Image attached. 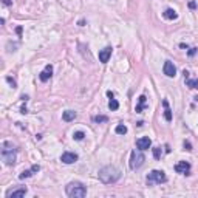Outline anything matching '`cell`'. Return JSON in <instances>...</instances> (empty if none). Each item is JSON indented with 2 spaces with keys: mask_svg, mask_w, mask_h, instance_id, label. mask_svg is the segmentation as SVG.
Returning <instances> with one entry per match:
<instances>
[{
  "mask_svg": "<svg viewBox=\"0 0 198 198\" xmlns=\"http://www.w3.org/2000/svg\"><path fill=\"white\" fill-rule=\"evenodd\" d=\"M121 175H122L121 170L118 167H115V166H105V167H102L99 170V173H98L99 180L104 184H113V183H116V181L121 178Z\"/></svg>",
  "mask_w": 198,
  "mask_h": 198,
  "instance_id": "cell-1",
  "label": "cell"
},
{
  "mask_svg": "<svg viewBox=\"0 0 198 198\" xmlns=\"http://www.w3.org/2000/svg\"><path fill=\"white\" fill-rule=\"evenodd\" d=\"M15 153H17V150H15V147L11 142L5 141L2 144V158H3L5 164H8V166L14 164L15 163Z\"/></svg>",
  "mask_w": 198,
  "mask_h": 198,
  "instance_id": "cell-2",
  "label": "cell"
},
{
  "mask_svg": "<svg viewBox=\"0 0 198 198\" xmlns=\"http://www.w3.org/2000/svg\"><path fill=\"white\" fill-rule=\"evenodd\" d=\"M65 191L70 198H84L87 195V187L81 183H70Z\"/></svg>",
  "mask_w": 198,
  "mask_h": 198,
  "instance_id": "cell-3",
  "label": "cell"
},
{
  "mask_svg": "<svg viewBox=\"0 0 198 198\" xmlns=\"http://www.w3.org/2000/svg\"><path fill=\"white\" fill-rule=\"evenodd\" d=\"M147 186H152V184H161V183H166L167 181V177L163 170H152L147 175Z\"/></svg>",
  "mask_w": 198,
  "mask_h": 198,
  "instance_id": "cell-4",
  "label": "cell"
},
{
  "mask_svg": "<svg viewBox=\"0 0 198 198\" xmlns=\"http://www.w3.org/2000/svg\"><path fill=\"white\" fill-rule=\"evenodd\" d=\"M146 161V156L142 155L141 152H132V156H130V169L132 170H138L142 164Z\"/></svg>",
  "mask_w": 198,
  "mask_h": 198,
  "instance_id": "cell-5",
  "label": "cell"
},
{
  "mask_svg": "<svg viewBox=\"0 0 198 198\" xmlns=\"http://www.w3.org/2000/svg\"><path fill=\"white\" fill-rule=\"evenodd\" d=\"M163 71H164V74L167 76V77H175V74H177V68H175V65H173L170 60H166L164 62Z\"/></svg>",
  "mask_w": 198,
  "mask_h": 198,
  "instance_id": "cell-6",
  "label": "cell"
},
{
  "mask_svg": "<svg viewBox=\"0 0 198 198\" xmlns=\"http://www.w3.org/2000/svg\"><path fill=\"white\" fill-rule=\"evenodd\" d=\"M175 172L183 173V175H189V173H191V164L186 163V161H180L175 164Z\"/></svg>",
  "mask_w": 198,
  "mask_h": 198,
  "instance_id": "cell-7",
  "label": "cell"
},
{
  "mask_svg": "<svg viewBox=\"0 0 198 198\" xmlns=\"http://www.w3.org/2000/svg\"><path fill=\"white\" fill-rule=\"evenodd\" d=\"M26 187H19V189H13V191L6 192V198H20L26 195Z\"/></svg>",
  "mask_w": 198,
  "mask_h": 198,
  "instance_id": "cell-8",
  "label": "cell"
},
{
  "mask_svg": "<svg viewBox=\"0 0 198 198\" xmlns=\"http://www.w3.org/2000/svg\"><path fill=\"white\" fill-rule=\"evenodd\" d=\"M110 56H112V46H105L104 50H101L98 57H99V62H102V64H107Z\"/></svg>",
  "mask_w": 198,
  "mask_h": 198,
  "instance_id": "cell-9",
  "label": "cell"
},
{
  "mask_svg": "<svg viewBox=\"0 0 198 198\" xmlns=\"http://www.w3.org/2000/svg\"><path fill=\"white\" fill-rule=\"evenodd\" d=\"M60 161L64 163V164H73V163L77 161V155L73 153V152H65V153H62Z\"/></svg>",
  "mask_w": 198,
  "mask_h": 198,
  "instance_id": "cell-10",
  "label": "cell"
},
{
  "mask_svg": "<svg viewBox=\"0 0 198 198\" xmlns=\"http://www.w3.org/2000/svg\"><path fill=\"white\" fill-rule=\"evenodd\" d=\"M150 146H152V139H150L149 136H142L136 141V147L139 150H147Z\"/></svg>",
  "mask_w": 198,
  "mask_h": 198,
  "instance_id": "cell-11",
  "label": "cell"
},
{
  "mask_svg": "<svg viewBox=\"0 0 198 198\" xmlns=\"http://www.w3.org/2000/svg\"><path fill=\"white\" fill-rule=\"evenodd\" d=\"M51 76H53V67H51V65H46L45 70L42 71L40 74H39V79H40L42 82H46Z\"/></svg>",
  "mask_w": 198,
  "mask_h": 198,
  "instance_id": "cell-12",
  "label": "cell"
},
{
  "mask_svg": "<svg viewBox=\"0 0 198 198\" xmlns=\"http://www.w3.org/2000/svg\"><path fill=\"white\" fill-rule=\"evenodd\" d=\"M163 15H164V19H167V20H175V19L178 17L177 11H175V10H172V8H167V10L163 13Z\"/></svg>",
  "mask_w": 198,
  "mask_h": 198,
  "instance_id": "cell-13",
  "label": "cell"
},
{
  "mask_svg": "<svg viewBox=\"0 0 198 198\" xmlns=\"http://www.w3.org/2000/svg\"><path fill=\"white\" fill-rule=\"evenodd\" d=\"M163 105H164V118H166V121H172V110L169 108V102L167 101H163Z\"/></svg>",
  "mask_w": 198,
  "mask_h": 198,
  "instance_id": "cell-14",
  "label": "cell"
},
{
  "mask_svg": "<svg viewBox=\"0 0 198 198\" xmlns=\"http://www.w3.org/2000/svg\"><path fill=\"white\" fill-rule=\"evenodd\" d=\"M76 118V112H73V110H67V112H64V115H62V119L70 122V121H74Z\"/></svg>",
  "mask_w": 198,
  "mask_h": 198,
  "instance_id": "cell-15",
  "label": "cell"
},
{
  "mask_svg": "<svg viewBox=\"0 0 198 198\" xmlns=\"http://www.w3.org/2000/svg\"><path fill=\"white\" fill-rule=\"evenodd\" d=\"M146 107V96L144 94H141L139 96V104L136 105V108H135V112L136 113H142V108Z\"/></svg>",
  "mask_w": 198,
  "mask_h": 198,
  "instance_id": "cell-16",
  "label": "cell"
},
{
  "mask_svg": "<svg viewBox=\"0 0 198 198\" xmlns=\"http://www.w3.org/2000/svg\"><path fill=\"white\" fill-rule=\"evenodd\" d=\"M186 85L189 88H198V79H191V77H186Z\"/></svg>",
  "mask_w": 198,
  "mask_h": 198,
  "instance_id": "cell-17",
  "label": "cell"
},
{
  "mask_svg": "<svg viewBox=\"0 0 198 198\" xmlns=\"http://www.w3.org/2000/svg\"><path fill=\"white\" fill-rule=\"evenodd\" d=\"M115 132H116L118 135H125V133H127V127H125L124 124H118L116 129H115Z\"/></svg>",
  "mask_w": 198,
  "mask_h": 198,
  "instance_id": "cell-18",
  "label": "cell"
},
{
  "mask_svg": "<svg viewBox=\"0 0 198 198\" xmlns=\"http://www.w3.org/2000/svg\"><path fill=\"white\" fill-rule=\"evenodd\" d=\"M108 108H110V110H113V112H115V110H118V108H119V102H118L116 99H110V102H108Z\"/></svg>",
  "mask_w": 198,
  "mask_h": 198,
  "instance_id": "cell-19",
  "label": "cell"
},
{
  "mask_svg": "<svg viewBox=\"0 0 198 198\" xmlns=\"http://www.w3.org/2000/svg\"><path fill=\"white\" fill-rule=\"evenodd\" d=\"M93 121H94V122H107V121H108V118L104 116V115H98V116H94V118H93Z\"/></svg>",
  "mask_w": 198,
  "mask_h": 198,
  "instance_id": "cell-20",
  "label": "cell"
},
{
  "mask_svg": "<svg viewBox=\"0 0 198 198\" xmlns=\"http://www.w3.org/2000/svg\"><path fill=\"white\" fill-rule=\"evenodd\" d=\"M73 138H74L76 141H82V139L85 138V133H84V132H74V133H73Z\"/></svg>",
  "mask_w": 198,
  "mask_h": 198,
  "instance_id": "cell-21",
  "label": "cell"
},
{
  "mask_svg": "<svg viewBox=\"0 0 198 198\" xmlns=\"http://www.w3.org/2000/svg\"><path fill=\"white\" fill-rule=\"evenodd\" d=\"M31 175H33V170H23L20 175H19V178L20 180H25V178H29Z\"/></svg>",
  "mask_w": 198,
  "mask_h": 198,
  "instance_id": "cell-22",
  "label": "cell"
},
{
  "mask_svg": "<svg viewBox=\"0 0 198 198\" xmlns=\"http://www.w3.org/2000/svg\"><path fill=\"white\" fill-rule=\"evenodd\" d=\"M161 153H163L161 147H155V149H153V156H155V160H160V158H161Z\"/></svg>",
  "mask_w": 198,
  "mask_h": 198,
  "instance_id": "cell-23",
  "label": "cell"
},
{
  "mask_svg": "<svg viewBox=\"0 0 198 198\" xmlns=\"http://www.w3.org/2000/svg\"><path fill=\"white\" fill-rule=\"evenodd\" d=\"M6 82H8V84H11L13 88H15V81H14V79H13L11 76H6Z\"/></svg>",
  "mask_w": 198,
  "mask_h": 198,
  "instance_id": "cell-24",
  "label": "cell"
},
{
  "mask_svg": "<svg viewBox=\"0 0 198 198\" xmlns=\"http://www.w3.org/2000/svg\"><path fill=\"white\" fill-rule=\"evenodd\" d=\"M184 149L187 150V152H191V150H192V144L189 141H184Z\"/></svg>",
  "mask_w": 198,
  "mask_h": 198,
  "instance_id": "cell-25",
  "label": "cell"
},
{
  "mask_svg": "<svg viewBox=\"0 0 198 198\" xmlns=\"http://www.w3.org/2000/svg\"><path fill=\"white\" fill-rule=\"evenodd\" d=\"M189 8H191V10H195V8H197L195 0H191V2H189Z\"/></svg>",
  "mask_w": 198,
  "mask_h": 198,
  "instance_id": "cell-26",
  "label": "cell"
},
{
  "mask_svg": "<svg viewBox=\"0 0 198 198\" xmlns=\"http://www.w3.org/2000/svg\"><path fill=\"white\" fill-rule=\"evenodd\" d=\"M2 3H3V5H6V6H11V5H13L11 0H2Z\"/></svg>",
  "mask_w": 198,
  "mask_h": 198,
  "instance_id": "cell-27",
  "label": "cell"
},
{
  "mask_svg": "<svg viewBox=\"0 0 198 198\" xmlns=\"http://www.w3.org/2000/svg\"><path fill=\"white\" fill-rule=\"evenodd\" d=\"M31 170H33V172H39V170H40V167H39L37 164H34L33 167H31Z\"/></svg>",
  "mask_w": 198,
  "mask_h": 198,
  "instance_id": "cell-28",
  "label": "cell"
},
{
  "mask_svg": "<svg viewBox=\"0 0 198 198\" xmlns=\"http://www.w3.org/2000/svg\"><path fill=\"white\" fill-rule=\"evenodd\" d=\"M195 53H197V48H191V50H189V53H187V54H189V56H194Z\"/></svg>",
  "mask_w": 198,
  "mask_h": 198,
  "instance_id": "cell-29",
  "label": "cell"
},
{
  "mask_svg": "<svg viewBox=\"0 0 198 198\" xmlns=\"http://www.w3.org/2000/svg\"><path fill=\"white\" fill-rule=\"evenodd\" d=\"M20 113H23V115H26V113H28V110H26V107H22V108H20Z\"/></svg>",
  "mask_w": 198,
  "mask_h": 198,
  "instance_id": "cell-30",
  "label": "cell"
},
{
  "mask_svg": "<svg viewBox=\"0 0 198 198\" xmlns=\"http://www.w3.org/2000/svg\"><path fill=\"white\" fill-rule=\"evenodd\" d=\"M107 96H108L110 99H113V93H112V91H107Z\"/></svg>",
  "mask_w": 198,
  "mask_h": 198,
  "instance_id": "cell-31",
  "label": "cell"
},
{
  "mask_svg": "<svg viewBox=\"0 0 198 198\" xmlns=\"http://www.w3.org/2000/svg\"><path fill=\"white\" fill-rule=\"evenodd\" d=\"M15 33L20 34V33H22V28H20V26H17V28H15Z\"/></svg>",
  "mask_w": 198,
  "mask_h": 198,
  "instance_id": "cell-32",
  "label": "cell"
}]
</instances>
